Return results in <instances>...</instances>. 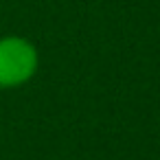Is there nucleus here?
I'll return each mask as SVG.
<instances>
[{"mask_svg": "<svg viewBox=\"0 0 160 160\" xmlns=\"http://www.w3.org/2000/svg\"><path fill=\"white\" fill-rule=\"evenodd\" d=\"M38 70V51L22 38L0 40V88H13L29 81Z\"/></svg>", "mask_w": 160, "mask_h": 160, "instance_id": "nucleus-1", "label": "nucleus"}]
</instances>
